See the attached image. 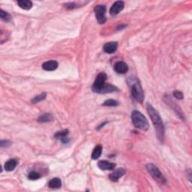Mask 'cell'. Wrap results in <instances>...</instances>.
Instances as JSON below:
<instances>
[{"instance_id":"7c38bea8","label":"cell","mask_w":192,"mask_h":192,"mask_svg":"<svg viewBox=\"0 0 192 192\" xmlns=\"http://www.w3.org/2000/svg\"><path fill=\"white\" fill-rule=\"evenodd\" d=\"M57 68H58V62L54 60L45 62L42 65V68L47 71H54V70H56Z\"/></svg>"},{"instance_id":"5b68a950","label":"cell","mask_w":192,"mask_h":192,"mask_svg":"<svg viewBox=\"0 0 192 192\" xmlns=\"http://www.w3.org/2000/svg\"><path fill=\"white\" fill-rule=\"evenodd\" d=\"M107 80V75L104 72H101L96 77L94 84L92 86V90L96 92L101 93V89H103L104 86L105 85V82Z\"/></svg>"},{"instance_id":"cb8c5ba5","label":"cell","mask_w":192,"mask_h":192,"mask_svg":"<svg viewBox=\"0 0 192 192\" xmlns=\"http://www.w3.org/2000/svg\"><path fill=\"white\" fill-rule=\"evenodd\" d=\"M173 96L178 100H182L183 99V98H184V96H183L182 92H181L180 91H177V90L173 92Z\"/></svg>"},{"instance_id":"5bb4252c","label":"cell","mask_w":192,"mask_h":192,"mask_svg":"<svg viewBox=\"0 0 192 192\" xmlns=\"http://www.w3.org/2000/svg\"><path fill=\"white\" fill-rule=\"evenodd\" d=\"M48 186L53 189H57V188H61L62 186V181L59 178H53L49 182Z\"/></svg>"},{"instance_id":"8992f818","label":"cell","mask_w":192,"mask_h":192,"mask_svg":"<svg viewBox=\"0 0 192 192\" xmlns=\"http://www.w3.org/2000/svg\"><path fill=\"white\" fill-rule=\"evenodd\" d=\"M95 13L96 19L100 24H104L106 22V6L103 5H98L95 7Z\"/></svg>"},{"instance_id":"7402d4cb","label":"cell","mask_w":192,"mask_h":192,"mask_svg":"<svg viewBox=\"0 0 192 192\" xmlns=\"http://www.w3.org/2000/svg\"><path fill=\"white\" fill-rule=\"evenodd\" d=\"M41 177L40 174L38 173H37L36 171H32L29 173L28 175V178L29 179H32V180H36V179H38Z\"/></svg>"},{"instance_id":"484cf974","label":"cell","mask_w":192,"mask_h":192,"mask_svg":"<svg viewBox=\"0 0 192 192\" xmlns=\"http://www.w3.org/2000/svg\"><path fill=\"white\" fill-rule=\"evenodd\" d=\"M66 7L68 8H70V9H71V8H76V5L75 4V3H68V4H66Z\"/></svg>"},{"instance_id":"9a60e30c","label":"cell","mask_w":192,"mask_h":192,"mask_svg":"<svg viewBox=\"0 0 192 192\" xmlns=\"http://www.w3.org/2000/svg\"><path fill=\"white\" fill-rule=\"evenodd\" d=\"M17 4L22 9L29 10L32 7V2L29 0H19L17 1Z\"/></svg>"},{"instance_id":"ffe728a7","label":"cell","mask_w":192,"mask_h":192,"mask_svg":"<svg viewBox=\"0 0 192 192\" xmlns=\"http://www.w3.org/2000/svg\"><path fill=\"white\" fill-rule=\"evenodd\" d=\"M0 17H1L2 20L5 21V22H8V21H10L11 18L9 14H8V12L3 11L2 9L0 10Z\"/></svg>"},{"instance_id":"e0dca14e","label":"cell","mask_w":192,"mask_h":192,"mask_svg":"<svg viewBox=\"0 0 192 192\" xmlns=\"http://www.w3.org/2000/svg\"><path fill=\"white\" fill-rule=\"evenodd\" d=\"M53 119V117L50 113H45L39 116V118L38 119V122L41 123L48 122L52 121Z\"/></svg>"},{"instance_id":"6da1fadb","label":"cell","mask_w":192,"mask_h":192,"mask_svg":"<svg viewBox=\"0 0 192 192\" xmlns=\"http://www.w3.org/2000/svg\"><path fill=\"white\" fill-rule=\"evenodd\" d=\"M147 107L148 113H149V116H150L153 125L155 126V128H156L157 137H158V140L162 143L164 140V127L162 119L161 118V116H160L159 113H158V112L157 111L152 105H149V104H147Z\"/></svg>"},{"instance_id":"4316f807","label":"cell","mask_w":192,"mask_h":192,"mask_svg":"<svg viewBox=\"0 0 192 192\" xmlns=\"http://www.w3.org/2000/svg\"><path fill=\"white\" fill-rule=\"evenodd\" d=\"M61 140L63 143H67L69 142V138L66 136V137H62V138H61Z\"/></svg>"},{"instance_id":"52a82bcc","label":"cell","mask_w":192,"mask_h":192,"mask_svg":"<svg viewBox=\"0 0 192 192\" xmlns=\"http://www.w3.org/2000/svg\"><path fill=\"white\" fill-rule=\"evenodd\" d=\"M125 3L122 1H117L112 5L111 8L110 10V13L112 16L117 15L119 12L122 11L124 8Z\"/></svg>"},{"instance_id":"4fadbf2b","label":"cell","mask_w":192,"mask_h":192,"mask_svg":"<svg viewBox=\"0 0 192 192\" xmlns=\"http://www.w3.org/2000/svg\"><path fill=\"white\" fill-rule=\"evenodd\" d=\"M17 165V161L15 159H10L5 164V170L6 171H12L15 169Z\"/></svg>"},{"instance_id":"83f0119b","label":"cell","mask_w":192,"mask_h":192,"mask_svg":"<svg viewBox=\"0 0 192 192\" xmlns=\"http://www.w3.org/2000/svg\"><path fill=\"white\" fill-rule=\"evenodd\" d=\"M107 122H104V123H103V124H102V125H101V126H99V127H98V129H100V128H101V127H103L104 126H105V124H107Z\"/></svg>"},{"instance_id":"44dd1931","label":"cell","mask_w":192,"mask_h":192,"mask_svg":"<svg viewBox=\"0 0 192 192\" xmlns=\"http://www.w3.org/2000/svg\"><path fill=\"white\" fill-rule=\"evenodd\" d=\"M104 106H107V107H116L119 105V102L116 100L113 99H109L105 101V103L103 104Z\"/></svg>"},{"instance_id":"ac0fdd59","label":"cell","mask_w":192,"mask_h":192,"mask_svg":"<svg viewBox=\"0 0 192 192\" xmlns=\"http://www.w3.org/2000/svg\"><path fill=\"white\" fill-rule=\"evenodd\" d=\"M102 153V147L101 145H98L97 147L95 148L94 150H93L92 154V158L93 160H96L101 156Z\"/></svg>"},{"instance_id":"9c48e42d","label":"cell","mask_w":192,"mask_h":192,"mask_svg":"<svg viewBox=\"0 0 192 192\" xmlns=\"http://www.w3.org/2000/svg\"><path fill=\"white\" fill-rule=\"evenodd\" d=\"M118 47V43L116 41H111L109 42V43L105 44L104 46V51H105L106 53L111 54L113 53L114 52H116V50H117Z\"/></svg>"},{"instance_id":"ba28073f","label":"cell","mask_w":192,"mask_h":192,"mask_svg":"<svg viewBox=\"0 0 192 192\" xmlns=\"http://www.w3.org/2000/svg\"><path fill=\"white\" fill-rule=\"evenodd\" d=\"M125 173H126L125 169L119 168L117 170H116L113 173H110V175L109 176V178H110V179L112 182H117L122 177L124 176Z\"/></svg>"},{"instance_id":"30bf717a","label":"cell","mask_w":192,"mask_h":192,"mask_svg":"<svg viewBox=\"0 0 192 192\" xmlns=\"http://www.w3.org/2000/svg\"><path fill=\"white\" fill-rule=\"evenodd\" d=\"M114 70L118 74H126L128 71V67L124 62H118L114 66Z\"/></svg>"},{"instance_id":"d4e9b609","label":"cell","mask_w":192,"mask_h":192,"mask_svg":"<svg viewBox=\"0 0 192 192\" xmlns=\"http://www.w3.org/2000/svg\"><path fill=\"white\" fill-rule=\"evenodd\" d=\"M11 143L8 140H2L1 141V147H8V146L11 145Z\"/></svg>"},{"instance_id":"d6986e66","label":"cell","mask_w":192,"mask_h":192,"mask_svg":"<svg viewBox=\"0 0 192 192\" xmlns=\"http://www.w3.org/2000/svg\"><path fill=\"white\" fill-rule=\"evenodd\" d=\"M46 97H47V94H46V93H41V94L38 95V96L35 97V98L32 100V102L33 104L39 103V102L43 101V100H45L46 98Z\"/></svg>"},{"instance_id":"7a4b0ae2","label":"cell","mask_w":192,"mask_h":192,"mask_svg":"<svg viewBox=\"0 0 192 192\" xmlns=\"http://www.w3.org/2000/svg\"><path fill=\"white\" fill-rule=\"evenodd\" d=\"M131 121L136 128L143 131H147L149 129V122L147 118L143 113L137 110H134L131 113Z\"/></svg>"},{"instance_id":"8fae6325","label":"cell","mask_w":192,"mask_h":192,"mask_svg":"<svg viewBox=\"0 0 192 192\" xmlns=\"http://www.w3.org/2000/svg\"><path fill=\"white\" fill-rule=\"evenodd\" d=\"M98 166L102 170H111L115 168L116 164L107 161H100L98 163Z\"/></svg>"},{"instance_id":"2e32d148","label":"cell","mask_w":192,"mask_h":192,"mask_svg":"<svg viewBox=\"0 0 192 192\" xmlns=\"http://www.w3.org/2000/svg\"><path fill=\"white\" fill-rule=\"evenodd\" d=\"M116 91H117V88L115 87V86L111 85V84L105 83L103 89H101V93H110V92H114Z\"/></svg>"},{"instance_id":"603a6c76","label":"cell","mask_w":192,"mask_h":192,"mask_svg":"<svg viewBox=\"0 0 192 192\" xmlns=\"http://www.w3.org/2000/svg\"><path fill=\"white\" fill-rule=\"evenodd\" d=\"M68 134V130H63L62 131H59L55 134V137L56 138H62V137H66Z\"/></svg>"},{"instance_id":"277c9868","label":"cell","mask_w":192,"mask_h":192,"mask_svg":"<svg viewBox=\"0 0 192 192\" xmlns=\"http://www.w3.org/2000/svg\"><path fill=\"white\" fill-rule=\"evenodd\" d=\"M131 96L139 103H142L144 99V94L142 86L137 81L132 83L131 88Z\"/></svg>"},{"instance_id":"3957f363","label":"cell","mask_w":192,"mask_h":192,"mask_svg":"<svg viewBox=\"0 0 192 192\" xmlns=\"http://www.w3.org/2000/svg\"><path fill=\"white\" fill-rule=\"evenodd\" d=\"M147 169L149 173L152 176L153 179L158 182H159L160 184L164 185L167 182L166 179L164 177L163 174L158 170V167L155 166L154 164H148L147 165Z\"/></svg>"}]
</instances>
